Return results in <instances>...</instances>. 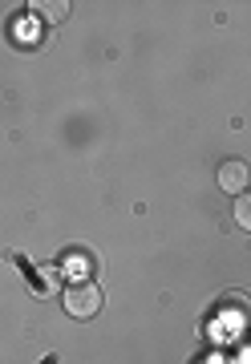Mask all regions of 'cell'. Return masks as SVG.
Instances as JSON below:
<instances>
[{
  "label": "cell",
  "instance_id": "cell-1",
  "mask_svg": "<svg viewBox=\"0 0 251 364\" xmlns=\"http://www.w3.org/2000/svg\"><path fill=\"white\" fill-rule=\"evenodd\" d=\"M65 312L73 320H93V316L102 312V291L93 284H73L65 291Z\"/></svg>",
  "mask_w": 251,
  "mask_h": 364
},
{
  "label": "cell",
  "instance_id": "cell-2",
  "mask_svg": "<svg viewBox=\"0 0 251 364\" xmlns=\"http://www.w3.org/2000/svg\"><path fill=\"white\" fill-rule=\"evenodd\" d=\"M247 178H251V170H247V162H239V158H231V162L219 166V186H223L227 195H243V191H247Z\"/></svg>",
  "mask_w": 251,
  "mask_h": 364
},
{
  "label": "cell",
  "instance_id": "cell-3",
  "mask_svg": "<svg viewBox=\"0 0 251 364\" xmlns=\"http://www.w3.org/2000/svg\"><path fill=\"white\" fill-rule=\"evenodd\" d=\"M235 223L243 231H251V195H239L235 198Z\"/></svg>",
  "mask_w": 251,
  "mask_h": 364
},
{
  "label": "cell",
  "instance_id": "cell-4",
  "mask_svg": "<svg viewBox=\"0 0 251 364\" xmlns=\"http://www.w3.org/2000/svg\"><path fill=\"white\" fill-rule=\"evenodd\" d=\"M37 9L45 21H65V13H69V4H37Z\"/></svg>",
  "mask_w": 251,
  "mask_h": 364
},
{
  "label": "cell",
  "instance_id": "cell-5",
  "mask_svg": "<svg viewBox=\"0 0 251 364\" xmlns=\"http://www.w3.org/2000/svg\"><path fill=\"white\" fill-rule=\"evenodd\" d=\"M16 37H21V45H37V25L33 21H21L16 25Z\"/></svg>",
  "mask_w": 251,
  "mask_h": 364
},
{
  "label": "cell",
  "instance_id": "cell-6",
  "mask_svg": "<svg viewBox=\"0 0 251 364\" xmlns=\"http://www.w3.org/2000/svg\"><path fill=\"white\" fill-rule=\"evenodd\" d=\"M231 364H251V332L235 344V360H231Z\"/></svg>",
  "mask_w": 251,
  "mask_h": 364
},
{
  "label": "cell",
  "instance_id": "cell-7",
  "mask_svg": "<svg viewBox=\"0 0 251 364\" xmlns=\"http://www.w3.org/2000/svg\"><path fill=\"white\" fill-rule=\"evenodd\" d=\"M65 272L73 275V279H78V275H85V272H90V263L81 259V255H73V259H69V267H65Z\"/></svg>",
  "mask_w": 251,
  "mask_h": 364
},
{
  "label": "cell",
  "instance_id": "cell-8",
  "mask_svg": "<svg viewBox=\"0 0 251 364\" xmlns=\"http://www.w3.org/2000/svg\"><path fill=\"white\" fill-rule=\"evenodd\" d=\"M203 364H227V360H223V356H207Z\"/></svg>",
  "mask_w": 251,
  "mask_h": 364
}]
</instances>
